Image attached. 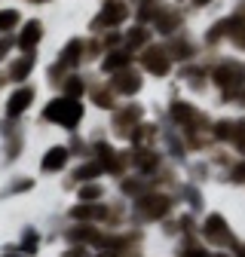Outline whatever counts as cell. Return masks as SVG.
<instances>
[{
	"mask_svg": "<svg viewBox=\"0 0 245 257\" xmlns=\"http://www.w3.org/2000/svg\"><path fill=\"white\" fill-rule=\"evenodd\" d=\"M46 119H55V122H61V125H74V122L80 119V104L61 98V101H55V104L46 107Z\"/></svg>",
	"mask_w": 245,
	"mask_h": 257,
	"instance_id": "cell-1",
	"label": "cell"
},
{
	"mask_svg": "<svg viewBox=\"0 0 245 257\" xmlns=\"http://www.w3.org/2000/svg\"><path fill=\"white\" fill-rule=\"evenodd\" d=\"M31 104V89H22L13 95V101H10V113H22L25 107Z\"/></svg>",
	"mask_w": 245,
	"mask_h": 257,
	"instance_id": "cell-2",
	"label": "cell"
},
{
	"mask_svg": "<svg viewBox=\"0 0 245 257\" xmlns=\"http://www.w3.org/2000/svg\"><path fill=\"white\" fill-rule=\"evenodd\" d=\"M61 163H65V150L55 147V153H49V156L43 159V169H58Z\"/></svg>",
	"mask_w": 245,
	"mask_h": 257,
	"instance_id": "cell-3",
	"label": "cell"
},
{
	"mask_svg": "<svg viewBox=\"0 0 245 257\" xmlns=\"http://www.w3.org/2000/svg\"><path fill=\"white\" fill-rule=\"evenodd\" d=\"M40 37V25L34 22V25H31V31H25V34H22V46H28V43H34Z\"/></svg>",
	"mask_w": 245,
	"mask_h": 257,
	"instance_id": "cell-4",
	"label": "cell"
},
{
	"mask_svg": "<svg viewBox=\"0 0 245 257\" xmlns=\"http://www.w3.org/2000/svg\"><path fill=\"white\" fill-rule=\"evenodd\" d=\"M16 22V13H7V16H0V31H7V25Z\"/></svg>",
	"mask_w": 245,
	"mask_h": 257,
	"instance_id": "cell-5",
	"label": "cell"
}]
</instances>
